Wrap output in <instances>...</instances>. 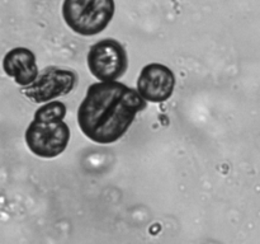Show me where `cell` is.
<instances>
[{
    "label": "cell",
    "instance_id": "6",
    "mask_svg": "<svg viewBox=\"0 0 260 244\" xmlns=\"http://www.w3.org/2000/svg\"><path fill=\"white\" fill-rule=\"evenodd\" d=\"M174 73L162 64H149L142 68L137 79V90L142 98L152 103H161L173 96Z\"/></svg>",
    "mask_w": 260,
    "mask_h": 244
},
{
    "label": "cell",
    "instance_id": "2",
    "mask_svg": "<svg viewBox=\"0 0 260 244\" xmlns=\"http://www.w3.org/2000/svg\"><path fill=\"white\" fill-rule=\"evenodd\" d=\"M114 15V0H65L62 17L71 30L94 36L107 28Z\"/></svg>",
    "mask_w": 260,
    "mask_h": 244
},
{
    "label": "cell",
    "instance_id": "3",
    "mask_svg": "<svg viewBox=\"0 0 260 244\" xmlns=\"http://www.w3.org/2000/svg\"><path fill=\"white\" fill-rule=\"evenodd\" d=\"M70 140V129L63 119H33L25 131V142L30 151L41 158H56L63 152Z\"/></svg>",
    "mask_w": 260,
    "mask_h": 244
},
{
    "label": "cell",
    "instance_id": "5",
    "mask_svg": "<svg viewBox=\"0 0 260 244\" xmlns=\"http://www.w3.org/2000/svg\"><path fill=\"white\" fill-rule=\"evenodd\" d=\"M78 76L74 70L48 66L38 75L35 83L22 89V93L35 103H42L66 96L74 90Z\"/></svg>",
    "mask_w": 260,
    "mask_h": 244
},
{
    "label": "cell",
    "instance_id": "4",
    "mask_svg": "<svg viewBox=\"0 0 260 244\" xmlns=\"http://www.w3.org/2000/svg\"><path fill=\"white\" fill-rule=\"evenodd\" d=\"M90 73L101 81H114L124 75L128 58L124 47L113 38H106L93 45L88 53Z\"/></svg>",
    "mask_w": 260,
    "mask_h": 244
},
{
    "label": "cell",
    "instance_id": "7",
    "mask_svg": "<svg viewBox=\"0 0 260 244\" xmlns=\"http://www.w3.org/2000/svg\"><path fill=\"white\" fill-rule=\"evenodd\" d=\"M3 69L18 85L28 86L38 78V66L35 53L24 47L10 50L3 60Z\"/></svg>",
    "mask_w": 260,
    "mask_h": 244
},
{
    "label": "cell",
    "instance_id": "1",
    "mask_svg": "<svg viewBox=\"0 0 260 244\" xmlns=\"http://www.w3.org/2000/svg\"><path fill=\"white\" fill-rule=\"evenodd\" d=\"M146 107L139 90L118 81H99L86 90L78 109L81 132L96 144H113Z\"/></svg>",
    "mask_w": 260,
    "mask_h": 244
},
{
    "label": "cell",
    "instance_id": "8",
    "mask_svg": "<svg viewBox=\"0 0 260 244\" xmlns=\"http://www.w3.org/2000/svg\"><path fill=\"white\" fill-rule=\"evenodd\" d=\"M66 116V106L62 102H48L45 106L40 107L36 111L33 119L41 121H53V119H63Z\"/></svg>",
    "mask_w": 260,
    "mask_h": 244
}]
</instances>
